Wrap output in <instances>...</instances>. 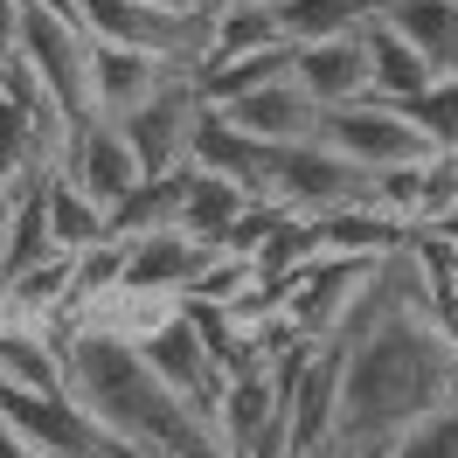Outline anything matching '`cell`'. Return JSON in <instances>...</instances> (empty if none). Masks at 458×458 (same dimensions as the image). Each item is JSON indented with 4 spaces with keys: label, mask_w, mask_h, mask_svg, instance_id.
<instances>
[{
    "label": "cell",
    "mask_w": 458,
    "mask_h": 458,
    "mask_svg": "<svg viewBox=\"0 0 458 458\" xmlns=\"http://www.w3.org/2000/svg\"><path fill=\"white\" fill-rule=\"evenodd\" d=\"M63 389L77 396V410H90L118 445H132L140 458H229L216 424L195 417L160 375L146 369L132 334H112L98 319L70 327L63 334Z\"/></svg>",
    "instance_id": "obj_2"
},
{
    "label": "cell",
    "mask_w": 458,
    "mask_h": 458,
    "mask_svg": "<svg viewBox=\"0 0 458 458\" xmlns=\"http://www.w3.org/2000/svg\"><path fill=\"white\" fill-rule=\"evenodd\" d=\"M258 201H278L285 216H347V208H369L375 201V174H361L354 160H341L334 146H271V160H264V188Z\"/></svg>",
    "instance_id": "obj_3"
},
{
    "label": "cell",
    "mask_w": 458,
    "mask_h": 458,
    "mask_svg": "<svg viewBox=\"0 0 458 458\" xmlns=\"http://www.w3.org/2000/svg\"><path fill=\"white\" fill-rule=\"evenodd\" d=\"M208 258H216V243H201L188 229H153L140 243H125V299H181L188 306Z\"/></svg>",
    "instance_id": "obj_8"
},
{
    "label": "cell",
    "mask_w": 458,
    "mask_h": 458,
    "mask_svg": "<svg viewBox=\"0 0 458 458\" xmlns=\"http://www.w3.org/2000/svg\"><path fill=\"white\" fill-rule=\"evenodd\" d=\"M292 84L313 98L319 112H341V105H361L369 98V29L341 35V42H313L292 56Z\"/></svg>",
    "instance_id": "obj_10"
},
{
    "label": "cell",
    "mask_w": 458,
    "mask_h": 458,
    "mask_svg": "<svg viewBox=\"0 0 458 458\" xmlns=\"http://www.w3.org/2000/svg\"><path fill=\"white\" fill-rule=\"evenodd\" d=\"M0 319H7V278H0Z\"/></svg>",
    "instance_id": "obj_29"
},
{
    "label": "cell",
    "mask_w": 458,
    "mask_h": 458,
    "mask_svg": "<svg viewBox=\"0 0 458 458\" xmlns=\"http://www.w3.org/2000/svg\"><path fill=\"white\" fill-rule=\"evenodd\" d=\"M56 174H70L77 188H84L105 216H112L118 201L132 195L146 181V167H140V153H132V140L118 132V118H84L77 132H70V146H63V160H56Z\"/></svg>",
    "instance_id": "obj_7"
},
{
    "label": "cell",
    "mask_w": 458,
    "mask_h": 458,
    "mask_svg": "<svg viewBox=\"0 0 458 458\" xmlns=\"http://www.w3.org/2000/svg\"><path fill=\"white\" fill-rule=\"evenodd\" d=\"M21 7L29 0H0V70L21 56Z\"/></svg>",
    "instance_id": "obj_25"
},
{
    "label": "cell",
    "mask_w": 458,
    "mask_h": 458,
    "mask_svg": "<svg viewBox=\"0 0 458 458\" xmlns=\"http://www.w3.org/2000/svg\"><path fill=\"white\" fill-rule=\"evenodd\" d=\"M0 382L7 389H63V334L35 319H0Z\"/></svg>",
    "instance_id": "obj_15"
},
{
    "label": "cell",
    "mask_w": 458,
    "mask_h": 458,
    "mask_svg": "<svg viewBox=\"0 0 458 458\" xmlns=\"http://www.w3.org/2000/svg\"><path fill=\"white\" fill-rule=\"evenodd\" d=\"M410 118H417V132H424L437 153H458V77H437V84L410 105Z\"/></svg>",
    "instance_id": "obj_23"
},
{
    "label": "cell",
    "mask_w": 458,
    "mask_h": 458,
    "mask_svg": "<svg viewBox=\"0 0 458 458\" xmlns=\"http://www.w3.org/2000/svg\"><path fill=\"white\" fill-rule=\"evenodd\" d=\"M264 160H271V146L250 140V132H236L223 112H208V105H201L195 146H188V167L223 174V181H236V188H250V195H258V188H264Z\"/></svg>",
    "instance_id": "obj_13"
},
{
    "label": "cell",
    "mask_w": 458,
    "mask_h": 458,
    "mask_svg": "<svg viewBox=\"0 0 458 458\" xmlns=\"http://www.w3.org/2000/svg\"><path fill=\"white\" fill-rule=\"evenodd\" d=\"M140 354H146V369L160 375L174 396L195 410V417H208V424H216L223 389H229V369L216 361V347H208V334L195 327V313H188V306H174V313L153 319V327L140 334Z\"/></svg>",
    "instance_id": "obj_5"
},
{
    "label": "cell",
    "mask_w": 458,
    "mask_h": 458,
    "mask_svg": "<svg viewBox=\"0 0 458 458\" xmlns=\"http://www.w3.org/2000/svg\"><path fill=\"white\" fill-rule=\"evenodd\" d=\"M14 201H21V188H0V250H7V229H14Z\"/></svg>",
    "instance_id": "obj_27"
},
{
    "label": "cell",
    "mask_w": 458,
    "mask_h": 458,
    "mask_svg": "<svg viewBox=\"0 0 458 458\" xmlns=\"http://www.w3.org/2000/svg\"><path fill=\"white\" fill-rule=\"evenodd\" d=\"M382 458H458V396L445 403V410H430L417 430H403Z\"/></svg>",
    "instance_id": "obj_24"
},
{
    "label": "cell",
    "mask_w": 458,
    "mask_h": 458,
    "mask_svg": "<svg viewBox=\"0 0 458 458\" xmlns=\"http://www.w3.org/2000/svg\"><path fill=\"white\" fill-rule=\"evenodd\" d=\"M0 458H42V452H35V445H29L14 424H0Z\"/></svg>",
    "instance_id": "obj_26"
},
{
    "label": "cell",
    "mask_w": 458,
    "mask_h": 458,
    "mask_svg": "<svg viewBox=\"0 0 458 458\" xmlns=\"http://www.w3.org/2000/svg\"><path fill=\"white\" fill-rule=\"evenodd\" d=\"M181 195H188V167L146 174L140 188L112 208V236L118 243H140V236H153V229H181Z\"/></svg>",
    "instance_id": "obj_19"
},
{
    "label": "cell",
    "mask_w": 458,
    "mask_h": 458,
    "mask_svg": "<svg viewBox=\"0 0 458 458\" xmlns=\"http://www.w3.org/2000/svg\"><path fill=\"white\" fill-rule=\"evenodd\" d=\"M437 236H445V243H452V250H458V208H452V216H445V223H437Z\"/></svg>",
    "instance_id": "obj_28"
},
{
    "label": "cell",
    "mask_w": 458,
    "mask_h": 458,
    "mask_svg": "<svg viewBox=\"0 0 458 458\" xmlns=\"http://www.w3.org/2000/svg\"><path fill=\"white\" fill-rule=\"evenodd\" d=\"M292 42H278V49H258V56H216V63H201L195 70V98L208 105V112H229L236 98H250V90L264 84H285L292 77Z\"/></svg>",
    "instance_id": "obj_14"
},
{
    "label": "cell",
    "mask_w": 458,
    "mask_h": 458,
    "mask_svg": "<svg viewBox=\"0 0 458 458\" xmlns=\"http://www.w3.org/2000/svg\"><path fill=\"white\" fill-rule=\"evenodd\" d=\"M319 146H334L341 160H354L361 174H403V167H424L437 146L417 132V118L403 105H382V98H361V105H341V112L319 118Z\"/></svg>",
    "instance_id": "obj_4"
},
{
    "label": "cell",
    "mask_w": 458,
    "mask_h": 458,
    "mask_svg": "<svg viewBox=\"0 0 458 458\" xmlns=\"http://www.w3.org/2000/svg\"><path fill=\"white\" fill-rule=\"evenodd\" d=\"M42 188H49V229H56V250H90V243L112 236V216H105L70 174L49 167V174H42Z\"/></svg>",
    "instance_id": "obj_21"
},
{
    "label": "cell",
    "mask_w": 458,
    "mask_h": 458,
    "mask_svg": "<svg viewBox=\"0 0 458 458\" xmlns=\"http://www.w3.org/2000/svg\"><path fill=\"white\" fill-rule=\"evenodd\" d=\"M195 118H201V98H195V70H181L167 90H153L140 112L118 118V132L132 140L146 174H174L188 167V146H195Z\"/></svg>",
    "instance_id": "obj_6"
},
{
    "label": "cell",
    "mask_w": 458,
    "mask_h": 458,
    "mask_svg": "<svg viewBox=\"0 0 458 458\" xmlns=\"http://www.w3.org/2000/svg\"><path fill=\"white\" fill-rule=\"evenodd\" d=\"M285 42V21H278V0H216V29H208V56H258V49H278Z\"/></svg>",
    "instance_id": "obj_18"
},
{
    "label": "cell",
    "mask_w": 458,
    "mask_h": 458,
    "mask_svg": "<svg viewBox=\"0 0 458 458\" xmlns=\"http://www.w3.org/2000/svg\"><path fill=\"white\" fill-rule=\"evenodd\" d=\"M375 21H389L437 77H458V0H375Z\"/></svg>",
    "instance_id": "obj_12"
},
{
    "label": "cell",
    "mask_w": 458,
    "mask_h": 458,
    "mask_svg": "<svg viewBox=\"0 0 458 458\" xmlns=\"http://www.w3.org/2000/svg\"><path fill=\"white\" fill-rule=\"evenodd\" d=\"M42 258H56V229H49V188L29 181L14 201V229H7V250H0V278H21Z\"/></svg>",
    "instance_id": "obj_22"
},
{
    "label": "cell",
    "mask_w": 458,
    "mask_h": 458,
    "mask_svg": "<svg viewBox=\"0 0 458 458\" xmlns=\"http://www.w3.org/2000/svg\"><path fill=\"white\" fill-rule=\"evenodd\" d=\"M278 21H285L292 49H313V42L361 35L375 21V0H278Z\"/></svg>",
    "instance_id": "obj_20"
},
{
    "label": "cell",
    "mask_w": 458,
    "mask_h": 458,
    "mask_svg": "<svg viewBox=\"0 0 458 458\" xmlns=\"http://www.w3.org/2000/svg\"><path fill=\"white\" fill-rule=\"evenodd\" d=\"M250 201H258L250 188H236V181H223V174L188 167V195H181V229L223 250V236L243 223V216H250Z\"/></svg>",
    "instance_id": "obj_17"
},
{
    "label": "cell",
    "mask_w": 458,
    "mask_h": 458,
    "mask_svg": "<svg viewBox=\"0 0 458 458\" xmlns=\"http://www.w3.org/2000/svg\"><path fill=\"white\" fill-rule=\"evenodd\" d=\"M437 84V70H430L410 42H403L389 21H369V98H382V105H417L424 90Z\"/></svg>",
    "instance_id": "obj_16"
},
{
    "label": "cell",
    "mask_w": 458,
    "mask_h": 458,
    "mask_svg": "<svg viewBox=\"0 0 458 458\" xmlns=\"http://www.w3.org/2000/svg\"><path fill=\"white\" fill-rule=\"evenodd\" d=\"M327 347L341 354V410L334 445L319 458H382L403 430H417L430 410L458 396V334L430 306L410 250L375 264V278Z\"/></svg>",
    "instance_id": "obj_1"
},
{
    "label": "cell",
    "mask_w": 458,
    "mask_h": 458,
    "mask_svg": "<svg viewBox=\"0 0 458 458\" xmlns=\"http://www.w3.org/2000/svg\"><path fill=\"white\" fill-rule=\"evenodd\" d=\"M223 118L236 125V132L264 140V146H306V140H319V118L327 112L285 77V84H264V90H250V98H236Z\"/></svg>",
    "instance_id": "obj_11"
},
{
    "label": "cell",
    "mask_w": 458,
    "mask_h": 458,
    "mask_svg": "<svg viewBox=\"0 0 458 458\" xmlns=\"http://www.w3.org/2000/svg\"><path fill=\"white\" fill-rule=\"evenodd\" d=\"M188 63H167L153 49H132V42H98L90 35V84H98V118H125L140 112L153 90H167Z\"/></svg>",
    "instance_id": "obj_9"
}]
</instances>
